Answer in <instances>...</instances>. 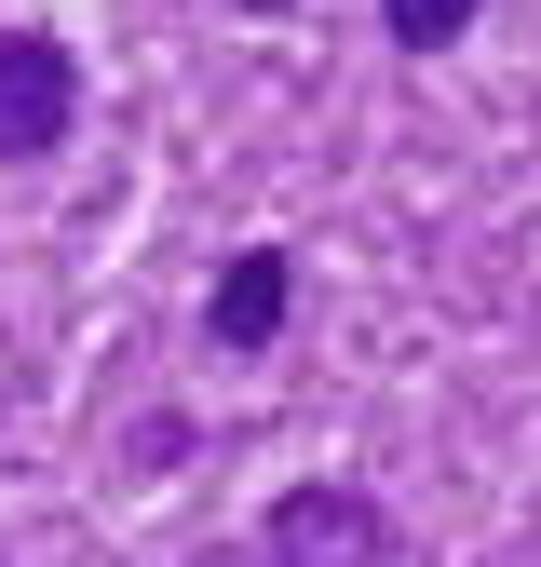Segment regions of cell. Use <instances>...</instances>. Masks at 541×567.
<instances>
[{
	"instance_id": "cell-1",
	"label": "cell",
	"mask_w": 541,
	"mask_h": 567,
	"mask_svg": "<svg viewBox=\"0 0 541 567\" xmlns=\"http://www.w3.org/2000/svg\"><path fill=\"white\" fill-rule=\"evenodd\" d=\"M68 122H82V54L54 28H0V163L68 150Z\"/></svg>"
},
{
	"instance_id": "cell-4",
	"label": "cell",
	"mask_w": 541,
	"mask_h": 567,
	"mask_svg": "<svg viewBox=\"0 0 541 567\" xmlns=\"http://www.w3.org/2000/svg\"><path fill=\"white\" fill-rule=\"evenodd\" d=\"M379 14H392V41H406V54H447V41L473 28V0H379Z\"/></svg>"
},
{
	"instance_id": "cell-5",
	"label": "cell",
	"mask_w": 541,
	"mask_h": 567,
	"mask_svg": "<svg viewBox=\"0 0 541 567\" xmlns=\"http://www.w3.org/2000/svg\"><path fill=\"white\" fill-rule=\"evenodd\" d=\"M244 14H285V0H244Z\"/></svg>"
},
{
	"instance_id": "cell-3",
	"label": "cell",
	"mask_w": 541,
	"mask_h": 567,
	"mask_svg": "<svg viewBox=\"0 0 541 567\" xmlns=\"http://www.w3.org/2000/svg\"><path fill=\"white\" fill-rule=\"evenodd\" d=\"M285 298H298L285 244H244L217 270V298H203V338H217V351H270V338H285Z\"/></svg>"
},
{
	"instance_id": "cell-2",
	"label": "cell",
	"mask_w": 541,
	"mask_h": 567,
	"mask_svg": "<svg viewBox=\"0 0 541 567\" xmlns=\"http://www.w3.org/2000/svg\"><path fill=\"white\" fill-rule=\"evenodd\" d=\"M379 554H392V527L366 486H285L270 501V567H379Z\"/></svg>"
}]
</instances>
